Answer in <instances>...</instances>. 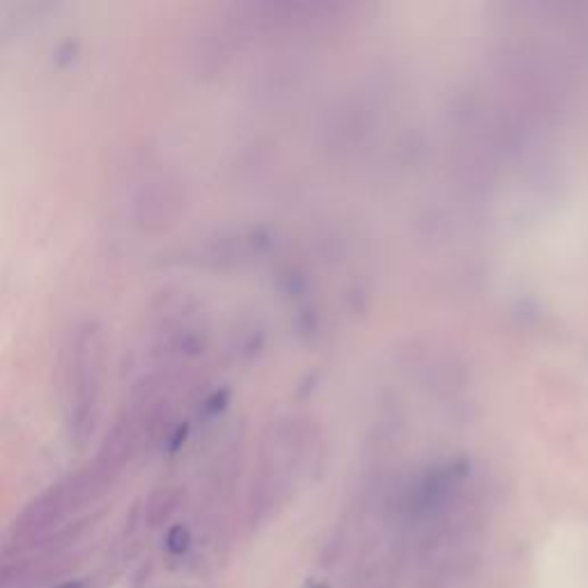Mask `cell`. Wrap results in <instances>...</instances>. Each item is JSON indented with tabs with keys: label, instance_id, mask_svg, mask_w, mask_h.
<instances>
[{
	"label": "cell",
	"instance_id": "7a4b0ae2",
	"mask_svg": "<svg viewBox=\"0 0 588 588\" xmlns=\"http://www.w3.org/2000/svg\"><path fill=\"white\" fill-rule=\"evenodd\" d=\"M108 476L111 474L102 464H97L95 469L81 471V474L69 476L67 481L49 487L35 501H30L19 515L17 524H14V540L23 547L44 545L76 510L88 506L104 490Z\"/></svg>",
	"mask_w": 588,
	"mask_h": 588
},
{
	"label": "cell",
	"instance_id": "277c9868",
	"mask_svg": "<svg viewBox=\"0 0 588 588\" xmlns=\"http://www.w3.org/2000/svg\"><path fill=\"white\" fill-rule=\"evenodd\" d=\"M177 506H180V492L177 490H159L157 494H152V499L147 501L145 508V522L157 529V526L166 524L170 520V515L175 513Z\"/></svg>",
	"mask_w": 588,
	"mask_h": 588
},
{
	"label": "cell",
	"instance_id": "5b68a950",
	"mask_svg": "<svg viewBox=\"0 0 588 588\" xmlns=\"http://www.w3.org/2000/svg\"><path fill=\"white\" fill-rule=\"evenodd\" d=\"M189 545H191V533H189V529H187V526H182V524H175L173 529L168 531V536H166L168 552L175 554V556H180V554L187 552Z\"/></svg>",
	"mask_w": 588,
	"mask_h": 588
},
{
	"label": "cell",
	"instance_id": "8992f818",
	"mask_svg": "<svg viewBox=\"0 0 588 588\" xmlns=\"http://www.w3.org/2000/svg\"><path fill=\"white\" fill-rule=\"evenodd\" d=\"M51 588H88V584L81 582V579H69V582H60Z\"/></svg>",
	"mask_w": 588,
	"mask_h": 588
},
{
	"label": "cell",
	"instance_id": "3957f363",
	"mask_svg": "<svg viewBox=\"0 0 588 588\" xmlns=\"http://www.w3.org/2000/svg\"><path fill=\"white\" fill-rule=\"evenodd\" d=\"M72 566L60 549L51 547L28 559L0 563V588H35L53 577H60Z\"/></svg>",
	"mask_w": 588,
	"mask_h": 588
},
{
	"label": "cell",
	"instance_id": "6da1fadb",
	"mask_svg": "<svg viewBox=\"0 0 588 588\" xmlns=\"http://www.w3.org/2000/svg\"><path fill=\"white\" fill-rule=\"evenodd\" d=\"M104 377V336L95 322L69 331L63 350V412L74 444L83 446L95 430Z\"/></svg>",
	"mask_w": 588,
	"mask_h": 588
}]
</instances>
